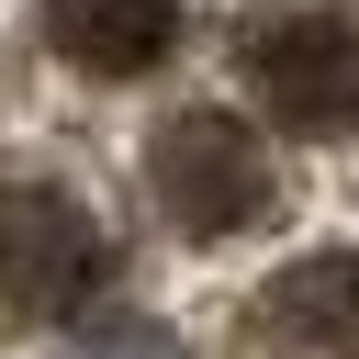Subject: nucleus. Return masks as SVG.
Segmentation results:
<instances>
[{"label": "nucleus", "instance_id": "nucleus-3", "mask_svg": "<svg viewBox=\"0 0 359 359\" xmlns=\"http://www.w3.org/2000/svg\"><path fill=\"white\" fill-rule=\"evenodd\" d=\"M236 67L280 135H348L359 123V22L348 11H269V22H247Z\"/></svg>", "mask_w": 359, "mask_h": 359}, {"label": "nucleus", "instance_id": "nucleus-1", "mask_svg": "<svg viewBox=\"0 0 359 359\" xmlns=\"http://www.w3.org/2000/svg\"><path fill=\"white\" fill-rule=\"evenodd\" d=\"M146 202H157L191 247H224V236H247V224L280 213V168H269L258 123L191 101V112H168V123L146 135Z\"/></svg>", "mask_w": 359, "mask_h": 359}, {"label": "nucleus", "instance_id": "nucleus-4", "mask_svg": "<svg viewBox=\"0 0 359 359\" xmlns=\"http://www.w3.org/2000/svg\"><path fill=\"white\" fill-rule=\"evenodd\" d=\"M247 337H258L269 359H359V247L292 258V269L247 303Z\"/></svg>", "mask_w": 359, "mask_h": 359}, {"label": "nucleus", "instance_id": "nucleus-2", "mask_svg": "<svg viewBox=\"0 0 359 359\" xmlns=\"http://www.w3.org/2000/svg\"><path fill=\"white\" fill-rule=\"evenodd\" d=\"M101 280H112L101 213H90L67 180H45V168L0 180V303H11V314H79Z\"/></svg>", "mask_w": 359, "mask_h": 359}, {"label": "nucleus", "instance_id": "nucleus-5", "mask_svg": "<svg viewBox=\"0 0 359 359\" xmlns=\"http://www.w3.org/2000/svg\"><path fill=\"white\" fill-rule=\"evenodd\" d=\"M34 22H45V45H56L67 67H90V79H146V67L180 45L191 0H34Z\"/></svg>", "mask_w": 359, "mask_h": 359}, {"label": "nucleus", "instance_id": "nucleus-6", "mask_svg": "<svg viewBox=\"0 0 359 359\" xmlns=\"http://www.w3.org/2000/svg\"><path fill=\"white\" fill-rule=\"evenodd\" d=\"M79 359H180V348L146 337V325H123V337H101V348H79Z\"/></svg>", "mask_w": 359, "mask_h": 359}]
</instances>
